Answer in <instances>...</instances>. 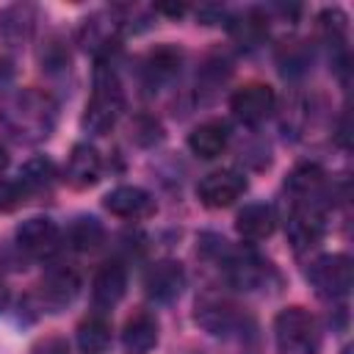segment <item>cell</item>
Wrapping results in <instances>:
<instances>
[{"label": "cell", "instance_id": "2e32d148", "mask_svg": "<svg viewBox=\"0 0 354 354\" xmlns=\"http://www.w3.org/2000/svg\"><path fill=\"white\" fill-rule=\"evenodd\" d=\"M274 227H277V216L274 207L268 205H246L235 218V230L243 241H263L274 232Z\"/></svg>", "mask_w": 354, "mask_h": 354}, {"label": "cell", "instance_id": "484cf974", "mask_svg": "<svg viewBox=\"0 0 354 354\" xmlns=\"http://www.w3.org/2000/svg\"><path fill=\"white\" fill-rule=\"evenodd\" d=\"M6 304H8V285L0 277V310H6Z\"/></svg>", "mask_w": 354, "mask_h": 354}, {"label": "cell", "instance_id": "7402d4cb", "mask_svg": "<svg viewBox=\"0 0 354 354\" xmlns=\"http://www.w3.org/2000/svg\"><path fill=\"white\" fill-rule=\"evenodd\" d=\"M53 177H55V169H53V160H47V158H33V160H28V163L19 169V174H17V180L25 185L28 196L36 194V191H41V188H47V185L53 183Z\"/></svg>", "mask_w": 354, "mask_h": 354}, {"label": "cell", "instance_id": "7a4b0ae2", "mask_svg": "<svg viewBox=\"0 0 354 354\" xmlns=\"http://www.w3.org/2000/svg\"><path fill=\"white\" fill-rule=\"evenodd\" d=\"M274 343L279 354H318L321 326L304 307H285L274 318Z\"/></svg>", "mask_w": 354, "mask_h": 354}, {"label": "cell", "instance_id": "603a6c76", "mask_svg": "<svg viewBox=\"0 0 354 354\" xmlns=\"http://www.w3.org/2000/svg\"><path fill=\"white\" fill-rule=\"evenodd\" d=\"M230 30H232V36H235V41H238L241 47H257V44L263 41L266 30H268V22H266L257 11H249V14H243L238 22H232Z\"/></svg>", "mask_w": 354, "mask_h": 354}, {"label": "cell", "instance_id": "5bb4252c", "mask_svg": "<svg viewBox=\"0 0 354 354\" xmlns=\"http://www.w3.org/2000/svg\"><path fill=\"white\" fill-rule=\"evenodd\" d=\"M227 141H230V127L227 122L221 119H207L202 124H196L188 136V149L196 155V158H218L224 149H227Z\"/></svg>", "mask_w": 354, "mask_h": 354}, {"label": "cell", "instance_id": "9a60e30c", "mask_svg": "<svg viewBox=\"0 0 354 354\" xmlns=\"http://www.w3.org/2000/svg\"><path fill=\"white\" fill-rule=\"evenodd\" d=\"M158 343V321L152 313L141 310L133 318H127L122 329V346L127 354H147Z\"/></svg>", "mask_w": 354, "mask_h": 354}, {"label": "cell", "instance_id": "44dd1931", "mask_svg": "<svg viewBox=\"0 0 354 354\" xmlns=\"http://www.w3.org/2000/svg\"><path fill=\"white\" fill-rule=\"evenodd\" d=\"M111 343V324L102 315H91L77 326V346L83 354H102Z\"/></svg>", "mask_w": 354, "mask_h": 354}, {"label": "cell", "instance_id": "d6986e66", "mask_svg": "<svg viewBox=\"0 0 354 354\" xmlns=\"http://www.w3.org/2000/svg\"><path fill=\"white\" fill-rule=\"evenodd\" d=\"M102 238L105 230L94 216H77L64 232V243L75 252H94L102 243Z\"/></svg>", "mask_w": 354, "mask_h": 354}, {"label": "cell", "instance_id": "ffe728a7", "mask_svg": "<svg viewBox=\"0 0 354 354\" xmlns=\"http://www.w3.org/2000/svg\"><path fill=\"white\" fill-rule=\"evenodd\" d=\"M180 64H183L180 50H174V47H158V50H152L147 55V61H144L147 83L149 86H160V83L171 80L180 72Z\"/></svg>", "mask_w": 354, "mask_h": 354}, {"label": "cell", "instance_id": "e0dca14e", "mask_svg": "<svg viewBox=\"0 0 354 354\" xmlns=\"http://www.w3.org/2000/svg\"><path fill=\"white\" fill-rule=\"evenodd\" d=\"M196 321H199L207 332H213V335H230V332L238 329L241 315H238L235 307L227 304V301L205 299V301L196 304Z\"/></svg>", "mask_w": 354, "mask_h": 354}, {"label": "cell", "instance_id": "ac0fdd59", "mask_svg": "<svg viewBox=\"0 0 354 354\" xmlns=\"http://www.w3.org/2000/svg\"><path fill=\"white\" fill-rule=\"evenodd\" d=\"M227 274H230V282L241 290H252V288H260L266 274H268V263H263L257 254L252 252H241L235 254L230 263H227Z\"/></svg>", "mask_w": 354, "mask_h": 354}, {"label": "cell", "instance_id": "30bf717a", "mask_svg": "<svg viewBox=\"0 0 354 354\" xmlns=\"http://www.w3.org/2000/svg\"><path fill=\"white\" fill-rule=\"evenodd\" d=\"M77 290H80V279H77V274H75L72 268H66V266L50 268V271L41 277V282H39V299H41V304H44L50 313H58V310L69 307V304L75 301Z\"/></svg>", "mask_w": 354, "mask_h": 354}, {"label": "cell", "instance_id": "6da1fadb", "mask_svg": "<svg viewBox=\"0 0 354 354\" xmlns=\"http://www.w3.org/2000/svg\"><path fill=\"white\" fill-rule=\"evenodd\" d=\"M124 111V94H122V83L116 77V72L105 64H100L97 75H94V91L86 102V113H83V127L94 136L108 133L116 119Z\"/></svg>", "mask_w": 354, "mask_h": 354}, {"label": "cell", "instance_id": "277c9868", "mask_svg": "<svg viewBox=\"0 0 354 354\" xmlns=\"http://www.w3.org/2000/svg\"><path fill=\"white\" fill-rule=\"evenodd\" d=\"M307 279H310V285L315 288L318 296L343 299V296H348L351 279H354L351 257L348 254H321L310 263Z\"/></svg>", "mask_w": 354, "mask_h": 354}, {"label": "cell", "instance_id": "5b68a950", "mask_svg": "<svg viewBox=\"0 0 354 354\" xmlns=\"http://www.w3.org/2000/svg\"><path fill=\"white\" fill-rule=\"evenodd\" d=\"M14 241H17L19 252H25L36 260H47L64 246V232L55 227V221H50L44 216H33L17 227Z\"/></svg>", "mask_w": 354, "mask_h": 354}, {"label": "cell", "instance_id": "7c38bea8", "mask_svg": "<svg viewBox=\"0 0 354 354\" xmlns=\"http://www.w3.org/2000/svg\"><path fill=\"white\" fill-rule=\"evenodd\" d=\"M105 210H111L119 218H147L155 213V199L136 185H119L111 194H105Z\"/></svg>", "mask_w": 354, "mask_h": 354}, {"label": "cell", "instance_id": "cb8c5ba5", "mask_svg": "<svg viewBox=\"0 0 354 354\" xmlns=\"http://www.w3.org/2000/svg\"><path fill=\"white\" fill-rule=\"evenodd\" d=\"M28 199V191H25V185L17 180V177H11V180H0V213H8V210H14L19 202H25Z\"/></svg>", "mask_w": 354, "mask_h": 354}, {"label": "cell", "instance_id": "ba28073f", "mask_svg": "<svg viewBox=\"0 0 354 354\" xmlns=\"http://www.w3.org/2000/svg\"><path fill=\"white\" fill-rule=\"evenodd\" d=\"M185 288V271L177 260H158L144 274V293L152 301H174Z\"/></svg>", "mask_w": 354, "mask_h": 354}, {"label": "cell", "instance_id": "52a82bcc", "mask_svg": "<svg viewBox=\"0 0 354 354\" xmlns=\"http://www.w3.org/2000/svg\"><path fill=\"white\" fill-rule=\"evenodd\" d=\"M274 105H277V94L266 83H249L238 88L230 100V111L241 124H260L263 119L271 116Z\"/></svg>", "mask_w": 354, "mask_h": 354}, {"label": "cell", "instance_id": "9c48e42d", "mask_svg": "<svg viewBox=\"0 0 354 354\" xmlns=\"http://www.w3.org/2000/svg\"><path fill=\"white\" fill-rule=\"evenodd\" d=\"M324 235V213L321 205H310V202H293V210L288 216V238L293 243L296 252L310 249L321 241Z\"/></svg>", "mask_w": 354, "mask_h": 354}, {"label": "cell", "instance_id": "3957f363", "mask_svg": "<svg viewBox=\"0 0 354 354\" xmlns=\"http://www.w3.org/2000/svg\"><path fill=\"white\" fill-rule=\"evenodd\" d=\"M8 124L25 138H44L55 124V102L50 100V94L28 88L8 105Z\"/></svg>", "mask_w": 354, "mask_h": 354}, {"label": "cell", "instance_id": "8992f818", "mask_svg": "<svg viewBox=\"0 0 354 354\" xmlns=\"http://www.w3.org/2000/svg\"><path fill=\"white\" fill-rule=\"evenodd\" d=\"M246 191V177L235 169H218L199 180L196 196L205 207H230Z\"/></svg>", "mask_w": 354, "mask_h": 354}, {"label": "cell", "instance_id": "d4e9b609", "mask_svg": "<svg viewBox=\"0 0 354 354\" xmlns=\"http://www.w3.org/2000/svg\"><path fill=\"white\" fill-rule=\"evenodd\" d=\"M30 354H69V346L61 337H44L30 348Z\"/></svg>", "mask_w": 354, "mask_h": 354}, {"label": "cell", "instance_id": "4316f807", "mask_svg": "<svg viewBox=\"0 0 354 354\" xmlns=\"http://www.w3.org/2000/svg\"><path fill=\"white\" fill-rule=\"evenodd\" d=\"M6 166H8V152H6V147L0 144V171H3Z\"/></svg>", "mask_w": 354, "mask_h": 354}, {"label": "cell", "instance_id": "4fadbf2b", "mask_svg": "<svg viewBox=\"0 0 354 354\" xmlns=\"http://www.w3.org/2000/svg\"><path fill=\"white\" fill-rule=\"evenodd\" d=\"M127 290V271L122 263H105L91 282V299L100 310H111L122 301Z\"/></svg>", "mask_w": 354, "mask_h": 354}, {"label": "cell", "instance_id": "8fae6325", "mask_svg": "<svg viewBox=\"0 0 354 354\" xmlns=\"http://www.w3.org/2000/svg\"><path fill=\"white\" fill-rule=\"evenodd\" d=\"M102 174V158L91 144H75L69 158H66V169L64 177L72 188H91Z\"/></svg>", "mask_w": 354, "mask_h": 354}]
</instances>
